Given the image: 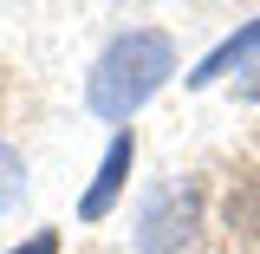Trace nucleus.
<instances>
[{
	"label": "nucleus",
	"instance_id": "423d86ee",
	"mask_svg": "<svg viewBox=\"0 0 260 254\" xmlns=\"http://www.w3.org/2000/svg\"><path fill=\"white\" fill-rule=\"evenodd\" d=\"M7 254H59V235H52V228H39L32 241H20V248H7Z\"/></svg>",
	"mask_w": 260,
	"mask_h": 254
},
{
	"label": "nucleus",
	"instance_id": "20e7f679",
	"mask_svg": "<svg viewBox=\"0 0 260 254\" xmlns=\"http://www.w3.org/2000/svg\"><path fill=\"white\" fill-rule=\"evenodd\" d=\"M254 52H260V20H247L241 33H228L221 46H215V52L189 72V85H215V78H228L234 65H254Z\"/></svg>",
	"mask_w": 260,
	"mask_h": 254
},
{
	"label": "nucleus",
	"instance_id": "f257e3e1",
	"mask_svg": "<svg viewBox=\"0 0 260 254\" xmlns=\"http://www.w3.org/2000/svg\"><path fill=\"white\" fill-rule=\"evenodd\" d=\"M169 72H176V39L162 26H130V33H117V39L104 46V59L91 65L85 104H91L98 118L124 124V118H137V111L169 85Z\"/></svg>",
	"mask_w": 260,
	"mask_h": 254
},
{
	"label": "nucleus",
	"instance_id": "0eeeda50",
	"mask_svg": "<svg viewBox=\"0 0 260 254\" xmlns=\"http://www.w3.org/2000/svg\"><path fill=\"white\" fill-rule=\"evenodd\" d=\"M234 92L247 98V104H260V59H254V65H247V72H241V85H234Z\"/></svg>",
	"mask_w": 260,
	"mask_h": 254
},
{
	"label": "nucleus",
	"instance_id": "39448f33",
	"mask_svg": "<svg viewBox=\"0 0 260 254\" xmlns=\"http://www.w3.org/2000/svg\"><path fill=\"white\" fill-rule=\"evenodd\" d=\"M20 189H26V170H20V157H13V144H0V209H13Z\"/></svg>",
	"mask_w": 260,
	"mask_h": 254
},
{
	"label": "nucleus",
	"instance_id": "f03ea898",
	"mask_svg": "<svg viewBox=\"0 0 260 254\" xmlns=\"http://www.w3.org/2000/svg\"><path fill=\"white\" fill-rule=\"evenodd\" d=\"M195 222H202V183L195 176H169L137 209V248L143 254H182Z\"/></svg>",
	"mask_w": 260,
	"mask_h": 254
},
{
	"label": "nucleus",
	"instance_id": "7ed1b4c3",
	"mask_svg": "<svg viewBox=\"0 0 260 254\" xmlns=\"http://www.w3.org/2000/svg\"><path fill=\"white\" fill-rule=\"evenodd\" d=\"M130 163H137V137L117 130L111 150H104V163H98V176H91V189L78 195V215H85V222H104V215H111V202H117L124 183H130Z\"/></svg>",
	"mask_w": 260,
	"mask_h": 254
}]
</instances>
